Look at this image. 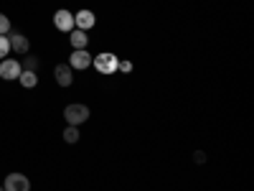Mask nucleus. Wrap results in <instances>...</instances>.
<instances>
[{
	"label": "nucleus",
	"instance_id": "12",
	"mask_svg": "<svg viewBox=\"0 0 254 191\" xmlns=\"http://www.w3.org/2000/svg\"><path fill=\"white\" fill-rule=\"evenodd\" d=\"M79 127H74V125H66V130H64V140H66V143H79Z\"/></svg>",
	"mask_w": 254,
	"mask_h": 191
},
{
	"label": "nucleus",
	"instance_id": "18",
	"mask_svg": "<svg viewBox=\"0 0 254 191\" xmlns=\"http://www.w3.org/2000/svg\"><path fill=\"white\" fill-rule=\"evenodd\" d=\"M0 191H5V189H3V186H0Z\"/></svg>",
	"mask_w": 254,
	"mask_h": 191
},
{
	"label": "nucleus",
	"instance_id": "6",
	"mask_svg": "<svg viewBox=\"0 0 254 191\" xmlns=\"http://www.w3.org/2000/svg\"><path fill=\"white\" fill-rule=\"evenodd\" d=\"M94 26H97V15H94L89 8H84V10L74 13V28H79V31H89V28H94Z\"/></svg>",
	"mask_w": 254,
	"mask_h": 191
},
{
	"label": "nucleus",
	"instance_id": "4",
	"mask_svg": "<svg viewBox=\"0 0 254 191\" xmlns=\"http://www.w3.org/2000/svg\"><path fill=\"white\" fill-rule=\"evenodd\" d=\"M20 72H23V67H20V61H18V59H3V61H0V77H3L5 82L18 79Z\"/></svg>",
	"mask_w": 254,
	"mask_h": 191
},
{
	"label": "nucleus",
	"instance_id": "8",
	"mask_svg": "<svg viewBox=\"0 0 254 191\" xmlns=\"http://www.w3.org/2000/svg\"><path fill=\"white\" fill-rule=\"evenodd\" d=\"M54 79H56L59 87H71V84H74V69L69 67V64H56Z\"/></svg>",
	"mask_w": 254,
	"mask_h": 191
},
{
	"label": "nucleus",
	"instance_id": "1",
	"mask_svg": "<svg viewBox=\"0 0 254 191\" xmlns=\"http://www.w3.org/2000/svg\"><path fill=\"white\" fill-rule=\"evenodd\" d=\"M117 64H120V59H117V54H112V51H102V54L92 56V67H94L99 74H104V77L115 74V72H117Z\"/></svg>",
	"mask_w": 254,
	"mask_h": 191
},
{
	"label": "nucleus",
	"instance_id": "16",
	"mask_svg": "<svg viewBox=\"0 0 254 191\" xmlns=\"http://www.w3.org/2000/svg\"><path fill=\"white\" fill-rule=\"evenodd\" d=\"M117 69H120V72H130V69H132V64H130V61H122V59H120Z\"/></svg>",
	"mask_w": 254,
	"mask_h": 191
},
{
	"label": "nucleus",
	"instance_id": "3",
	"mask_svg": "<svg viewBox=\"0 0 254 191\" xmlns=\"http://www.w3.org/2000/svg\"><path fill=\"white\" fill-rule=\"evenodd\" d=\"M69 67L81 72V69H89L92 67V54L87 49H74L71 56H69Z\"/></svg>",
	"mask_w": 254,
	"mask_h": 191
},
{
	"label": "nucleus",
	"instance_id": "7",
	"mask_svg": "<svg viewBox=\"0 0 254 191\" xmlns=\"http://www.w3.org/2000/svg\"><path fill=\"white\" fill-rule=\"evenodd\" d=\"M3 189L5 191H31V181L23 174H8Z\"/></svg>",
	"mask_w": 254,
	"mask_h": 191
},
{
	"label": "nucleus",
	"instance_id": "5",
	"mask_svg": "<svg viewBox=\"0 0 254 191\" xmlns=\"http://www.w3.org/2000/svg\"><path fill=\"white\" fill-rule=\"evenodd\" d=\"M54 26H56L59 31H64V33L74 31V13H71V10H66V8L56 10V13H54Z\"/></svg>",
	"mask_w": 254,
	"mask_h": 191
},
{
	"label": "nucleus",
	"instance_id": "11",
	"mask_svg": "<svg viewBox=\"0 0 254 191\" xmlns=\"http://www.w3.org/2000/svg\"><path fill=\"white\" fill-rule=\"evenodd\" d=\"M18 82L23 84L26 90H33L36 84H38V77H36V72H26L23 69V72H20V77H18Z\"/></svg>",
	"mask_w": 254,
	"mask_h": 191
},
{
	"label": "nucleus",
	"instance_id": "17",
	"mask_svg": "<svg viewBox=\"0 0 254 191\" xmlns=\"http://www.w3.org/2000/svg\"><path fill=\"white\" fill-rule=\"evenodd\" d=\"M193 161H196V163H203V161H206V153H203V151H196V153H193Z\"/></svg>",
	"mask_w": 254,
	"mask_h": 191
},
{
	"label": "nucleus",
	"instance_id": "10",
	"mask_svg": "<svg viewBox=\"0 0 254 191\" xmlns=\"http://www.w3.org/2000/svg\"><path fill=\"white\" fill-rule=\"evenodd\" d=\"M69 44H71V49H87V44H89L87 31H79V28L69 31Z\"/></svg>",
	"mask_w": 254,
	"mask_h": 191
},
{
	"label": "nucleus",
	"instance_id": "14",
	"mask_svg": "<svg viewBox=\"0 0 254 191\" xmlns=\"http://www.w3.org/2000/svg\"><path fill=\"white\" fill-rule=\"evenodd\" d=\"M20 67H23L26 72H36V69H38V59H36V56H26Z\"/></svg>",
	"mask_w": 254,
	"mask_h": 191
},
{
	"label": "nucleus",
	"instance_id": "13",
	"mask_svg": "<svg viewBox=\"0 0 254 191\" xmlns=\"http://www.w3.org/2000/svg\"><path fill=\"white\" fill-rule=\"evenodd\" d=\"M8 54H10V41L8 36H0V61L8 59Z\"/></svg>",
	"mask_w": 254,
	"mask_h": 191
},
{
	"label": "nucleus",
	"instance_id": "15",
	"mask_svg": "<svg viewBox=\"0 0 254 191\" xmlns=\"http://www.w3.org/2000/svg\"><path fill=\"white\" fill-rule=\"evenodd\" d=\"M10 33V18L0 13V36H8Z\"/></svg>",
	"mask_w": 254,
	"mask_h": 191
},
{
	"label": "nucleus",
	"instance_id": "9",
	"mask_svg": "<svg viewBox=\"0 0 254 191\" xmlns=\"http://www.w3.org/2000/svg\"><path fill=\"white\" fill-rule=\"evenodd\" d=\"M8 41H10V51H15V54H28V49H31V44H28V38L23 36V33H18V31H10V36H8Z\"/></svg>",
	"mask_w": 254,
	"mask_h": 191
},
{
	"label": "nucleus",
	"instance_id": "2",
	"mask_svg": "<svg viewBox=\"0 0 254 191\" xmlns=\"http://www.w3.org/2000/svg\"><path fill=\"white\" fill-rule=\"evenodd\" d=\"M64 120H66V125L79 127L81 122L89 120V107H87V104H81V102L66 104V110H64Z\"/></svg>",
	"mask_w": 254,
	"mask_h": 191
}]
</instances>
